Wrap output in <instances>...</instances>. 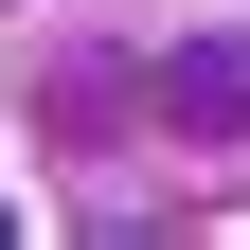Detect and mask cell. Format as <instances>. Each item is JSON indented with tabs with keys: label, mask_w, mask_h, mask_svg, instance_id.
<instances>
[{
	"label": "cell",
	"mask_w": 250,
	"mask_h": 250,
	"mask_svg": "<svg viewBox=\"0 0 250 250\" xmlns=\"http://www.w3.org/2000/svg\"><path fill=\"white\" fill-rule=\"evenodd\" d=\"M143 89H161V143H250V36H179Z\"/></svg>",
	"instance_id": "1"
}]
</instances>
